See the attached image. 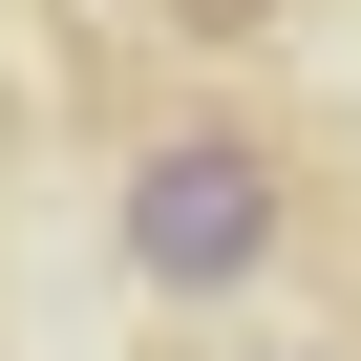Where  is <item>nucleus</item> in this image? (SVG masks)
<instances>
[{"mask_svg": "<svg viewBox=\"0 0 361 361\" xmlns=\"http://www.w3.org/2000/svg\"><path fill=\"white\" fill-rule=\"evenodd\" d=\"M106 255H128V298H255L276 255H298V149L255 128V106H170V128H128V170H106Z\"/></svg>", "mask_w": 361, "mask_h": 361, "instance_id": "1", "label": "nucleus"}, {"mask_svg": "<svg viewBox=\"0 0 361 361\" xmlns=\"http://www.w3.org/2000/svg\"><path fill=\"white\" fill-rule=\"evenodd\" d=\"M170 22H213V43H255V22H276V0H170Z\"/></svg>", "mask_w": 361, "mask_h": 361, "instance_id": "2", "label": "nucleus"}, {"mask_svg": "<svg viewBox=\"0 0 361 361\" xmlns=\"http://www.w3.org/2000/svg\"><path fill=\"white\" fill-rule=\"evenodd\" d=\"M234 361H340V340H234Z\"/></svg>", "mask_w": 361, "mask_h": 361, "instance_id": "3", "label": "nucleus"}]
</instances>
